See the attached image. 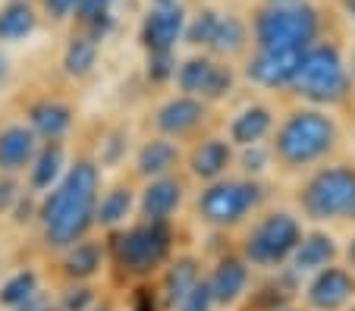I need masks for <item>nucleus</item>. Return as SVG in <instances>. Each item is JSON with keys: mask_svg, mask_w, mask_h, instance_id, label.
I'll return each mask as SVG.
<instances>
[{"mask_svg": "<svg viewBox=\"0 0 355 311\" xmlns=\"http://www.w3.org/2000/svg\"><path fill=\"white\" fill-rule=\"evenodd\" d=\"M352 75H355V60H352Z\"/></svg>", "mask_w": 355, "mask_h": 311, "instance_id": "44", "label": "nucleus"}, {"mask_svg": "<svg viewBox=\"0 0 355 311\" xmlns=\"http://www.w3.org/2000/svg\"><path fill=\"white\" fill-rule=\"evenodd\" d=\"M201 120H205V104H198L192 95L173 98V101H167L157 110V126L167 136H186Z\"/></svg>", "mask_w": 355, "mask_h": 311, "instance_id": "15", "label": "nucleus"}, {"mask_svg": "<svg viewBox=\"0 0 355 311\" xmlns=\"http://www.w3.org/2000/svg\"><path fill=\"white\" fill-rule=\"evenodd\" d=\"M182 202V186L180 179H170V176H155L151 186L141 195V214L145 220H157V224H167V217L180 208Z\"/></svg>", "mask_w": 355, "mask_h": 311, "instance_id": "13", "label": "nucleus"}, {"mask_svg": "<svg viewBox=\"0 0 355 311\" xmlns=\"http://www.w3.org/2000/svg\"><path fill=\"white\" fill-rule=\"evenodd\" d=\"M321 19L309 3H277L264 10L255 22V38L261 51H305L315 44Z\"/></svg>", "mask_w": 355, "mask_h": 311, "instance_id": "4", "label": "nucleus"}, {"mask_svg": "<svg viewBox=\"0 0 355 311\" xmlns=\"http://www.w3.org/2000/svg\"><path fill=\"white\" fill-rule=\"evenodd\" d=\"M248 148L252 151L242 154V170H245V173H261V170H268V161H270L268 151H261L258 145H248Z\"/></svg>", "mask_w": 355, "mask_h": 311, "instance_id": "34", "label": "nucleus"}, {"mask_svg": "<svg viewBox=\"0 0 355 311\" xmlns=\"http://www.w3.org/2000/svg\"><path fill=\"white\" fill-rule=\"evenodd\" d=\"M60 167H63V148L57 142H47V148H41L38 157H35L32 189H51V183L60 176Z\"/></svg>", "mask_w": 355, "mask_h": 311, "instance_id": "25", "label": "nucleus"}, {"mask_svg": "<svg viewBox=\"0 0 355 311\" xmlns=\"http://www.w3.org/2000/svg\"><path fill=\"white\" fill-rule=\"evenodd\" d=\"M270 126H274V116H270L268 107H248L233 120L230 139H233L236 145H242V148H248V145L261 142V139L270 132Z\"/></svg>", "mask_w": 355, "mask_h": 311, "instance_id": "19", "label": "nucleus"}, {"mask_svg": "<svg viewBox=\"0 0 355 311\" xmlns=\"http://www.w3.org/2000/svg\"><path fill=\"white\" fill-rule=\"evenodd\" d=\"M32 132L47 142H60L73 126V110L60 101H41L32 107Z\"/></svg>", "mask_w": 355, "mask_h": 311, "instance_id": "16", "label": "nucleus"}, {"mask_svg": "<svg viewBox=\"0 0 355 311\" xmlns=\"http://www.w3.org/2000/svg\"><path fill=\"white\" fill-rule=\"evenodd\" d=\"M110 3H114V0H79V10H76V13H79L82 22H94L110 13Z\"/></svg>", "mask_w": 355, "mask_h": 311, "instance_id": "33", "label": "nucleus"}, {"mask_svg": "<svg viewBox=\"0 0 355 311\" xmlns=\"http://www.w3.org/2000/svg\"><path fill=\"white\" fill-rule=\"evenodd\" d=\"M157 7H170V3H176V0H155Z\"/></svg>", "mask_w": 355, "mask_h": 311, "instance_id": "42", "label": "nucleus"}, {"mask_svg": "<svg viewBox=\"0 0 355 311\" xmlns=\"http://www.w3.org/2000/svg\"><path fill=\"white\" fill-rule=\"evenodd\" d=\"M214 299H211V286L208 283H195L186 292V299L180 302V311H211Z\"/></svg>", "mask_w": 355, "mask_h": 311, "instance_id": "32", "label": "nucleus"}, {"mask_svg": "<svg viewBox=\"0 0 355 311\" xmlns=\"http://www.w3.org/2000/svg\"><path fill=\"white\" fill-rule=\"evenodd\" d=\"M176 79H180V88L186 95L201 98H223L233 88V73L208 57H195V60L182 63Z\"/></svg>", "mask_w": 355, "mask_h": 311, "instance_id": "9", "label": "nucleus"}, {"mask_svg": "<svg viewBox=\"0 0 355 311\" xmlns=\"http://www.w3.org/2000/svg\"><path fill=\"white\" fill-rule=\"evenodd\" d=\"M270 3H295V0H270Z\"/></svg>", "mask_w": 355, "mask_h": 311, "instance_id": "43", "label": "nucleus"}, {"mask_svg": "<svg viewBox=\"0 0 355 311\" xmlns=\"http://www.w3.org/2000/svg\"><path fill=\"white\" fill-rule=\"evenodd\" d=\"M135 311H157V308H155V299L148 296V292H141L139 302H135Z\"/></svg>", "mask_w": 355, "mask_h": 311, "instance_id": "37", "label": "nucleus"}, {"mask_svg": "<svg viewBox=\"0 0 355 311\" xmlns=\"http://www.w3.org/2000/svg\"><path fill=\"white\" fill-rule=\"evenodd\" d=\"M302 51H261L255 60L248 63V79H255L258 85L280 88L289 85L299 66Z\"/></svg>", "mask_w": 355, "mask_h": 311, "instance_id": "12", "label": "nucleus"}, {"mask_svg": "<svg viewBox=\"0 0 355 311\" xmlns=\"http://www.w3.org/2000/svg\"><path fill=\"white\" fill-rule=\"evenodd\" d=\"M98 167L88 161H79L63 183L57 186L41 204V224H44V239L54 249H69L85 236V230L94 220L98 208Z\"/></svg>", "mask_w": 355, "mask_h": 311, "instance_id": "1", "label": "nucleus"}, {"mask_svg": "<svg viewBox=\"0 0 355 311\" xmlns=\"http://www.w3.org/2000/svg\"><path fill=\"white\" fill-rule=\"evenodd\" d=\"M214 28H217V13H201L198 19L186 28V38L192 41V44H211Z\"/></svg>", "mask_w": 355, "mask_h": 311, "instance_id": "31", "label": "nucleus"}, {"mask_svg": "<svg viewBox=\"0 0 355 311\" xmlns=\"http://www.w3.org/2000/svg\"><path fill=\"white\" fill-rule=\"evenodd\" d=\"M148 75L155 82H167L170 75H176L173 54L170 51H151V57H148Z\"/></svg>", "mask_w": 355, "mask_h": 311, "instance_id": "30", "label": "nucleus"}, {"mask_svg": "<svg viewBox=\"0 0 355 311\" xmlns=\"http://www.w3.org/2000/svg\"><path fill=\"white\" fill-rule=\"evenodd\" d=\"M208 286H211V299H214V302L233 305L248 286V267L242 261H236V258H230V261H223L214 271Z\"/></svg>", "mask_w": 355, "mask_h": 311, "instance_id": "18", "label": "nucleus"}, {"mask_svg": "<svg viewBox=\"0 0 355 311\" xmlns=\"http://www.w3.org/2000/svg\"><path fill=\"white\" fill-rule=\"evenodd\" d=\"M346 258H349V267H352V271H355V239H352V242H349V249H346Z\"/></svg>", "mask_w": 355, "mask_h": 311, "instance_id": "38", "label": "nucleus"}, {"mask_svg": "<svg viewBox=\"0 0 355 311\" xmlns=\"http://www.w3.org/2000/svg\"><path fill=\"white\" fill-rule=\"evenodd\" d=\"M3 75H7V60L0 57V82H3Z\"/></svg>", "mask_w": 355, "mask_h": 311, "instance_id": "40", "label": "nucleus"}, {"mask_svg": "<svg viewBox=\"0 0 355 311\" xmlns=\"http://www.w3.org/2000/svg\"><path fill=\"white\" fill-rule=\"evenodd\" d=\"M352 311H355V308H352Z\"/></svg>", "mask_w": 355, "mask_h": 311, "instance_id": "45", "label": "nucleus"}, {"mask_svg": "<svg viewBox=\"0 0 355 311\" xmlns=\"http://www.w3.org/2000/svg\"><path fill=\"white\" fill-rule=\"evenodd\" d=\"M35 26H38V16L22 0H13L10 7L0 10V41H22L35 32Z\"/></svg>", "mask_w": 355, "mask_h": 311, "instance_id": "22", "label": "nucleus"}, {"mask_svg": "<svg viewBox=\"0 0 355 311\" xmlns=\"http://www.w3.org/2000/svg\"><path fill=\"white\" fill-rule=\"evenodd\" d=\"M32 299H38V277L35 271H19L0 286V305L7 308H26Z\"/></svg>", "mask_w": 355, "mask_h": 311, "instance_id": "24", "label": "nucleus"}, {"mask_svg": "<svg viewBox=\"0 0 355 311\" xmlns=\"http://www.w3.org/2000/svg\"><path fill=\"white\" fill-rule=\"evenodd\" d=\"M346 13L355 19V0H346Z\"/></svg>", "mask_w": 355, "mask_h": 311, "instance_id": "39", "label": "nucleus"}, {"mask_svg": "<svg viewBox=\"0 0 355 311\" xmlns=\"http://www.w3.org/2000/svg\"><path fill=\"white\" fill-rule=\"evenodd\" d=\"M182 32H186L182 7L180 3H170V7H155L145 16L141 41H145L148 51H173V44L180 41Z\"/></svg>", "mask_w": 355, "mask_h": 311, "instance_id": "11", "label": "nucleus"}, {"mask_svg": "<svg viewBox=\"0 0 355 311\" xmlns=\"http://www.w3.org/2000/svg\"><path fill=\"white\" fill-rule=\"evenodd\" d=\"M195 283H198V267H195L192 258L176 261L167 274V283H164V290H167V305H180Z\"/></svg>", "mask_w": 355, "mask_h": 311, "instance_id": "27", "label": "nucleus"}, {"mask_svg": "<svg viewBox=\"0 0 355 311\" xmlns=\"http://www.w3.org/2000/svg\"><path fill=\"white\" fill-rule=\"evenodd\" d=\"M230 167V145L223 139H208L192 154V173L201 179H217Z\"/></svg>", "mask_w": 355, "mask_h": 311, "instance_id": "20", "label": "nucleus"}, {"mask_svg": "<svg viewBox=\"0 0 355 311\" xmlns=\"http://www.w3.org/2000/svg\"><path fill=\"white\" fill-rule=\"evenodd\" d=\"M35 132L26 126H7L0 132V170L19 173L35 161Z\"/></svg>", "mask_w": 355, "mask_h": 311, "instance_id": "14", "label": "nucleus"}, {"mask_svg": "<svg viewBox=\"0 0 355 311\" xmlns=\"http://www.w3.org/2000/svg\"><path fill=\"white\" fill-rule=\"evenodd\" d=\"M336 145V126L318 110H299L277 132V157L286 167H309Z\"/></svg>", "mask_w": 355, "mask_h": 311, "instance_id": "3", "label": "nucleus"}, {"mask_svg": "<svg viewBox=\"0 0 355 311\" xmlns=\"http://www.w3.org/2000/svg\"><path fill=\"white\" fill-rule=\"evenodd\" d=\"M355 296V277L343 267H321L318 277L309 286V305L318 311H340L343 305H349Z\"/></svg>", "mask_w": 355, "mask_h": 311, "instance_id": "10", "label": "nucleus"}, {"mask_svg": "<svg viewBox=\"0 0 355 311\" xmlns=\"http://www.w3.org/2000/svg\"><path fill=\"white\" fill-rule=\"evenodd\" d=\"M92 290H73L67 296V311H85V305L92 302Z\"/></svg>", "mask_w": 355, "mask_h": 311, "instance_id": "36", "label": "nucleus"}, {"mask_svg": "<svg viewBox=\"0 0 355 311\" xmlns=\"http://www.w3.org/2000/svg\"><path fill=\"white\" fill-rule=\"evenodd\" d=\"M180 161V151L167 139H155L139 151V173L141 176H167Z\"/></svg>", "mask_w": 355, "mask_h": 311, "instance_id": "21", "label": "nucleus"}, {"mask_svg": "<svg viewBox=\"0 0 355 311\" xmlns=\"http://www.w3.org/2000/svg\"><path fill=\"white\" fill-rule=\"evenodd\" d=\"M44 10L51 19H69L79 10V0H44Z\"/></svg>", "mask_w": 355, "mask_h": 311, "instance_id": "35", "label": "nucleus"}, {"mask_svg": "<svg viewBox=\"0 0 355 311\" xmlns=\"http://www.w3.org/2000/svg\"><path fill=\"white\" fill-rule=\"evenodd\" d=\"M132 211V192L129 189H110L107 195L101 198V204L94 208V220L101 226H116L123 224Z\"/></svg>", "mask_w": 355, "mask_h": 311, "instance_id": "26", "label": "nucleus"}, {"mask_svg": "<svg viewBox=\"0 0 355 311\" xmlns=\"http://www.w3.org/2000/svg\"><path fill=\"white\" fill-rule=\"evenodd\" d=\"M336 255V245L330 236L324 233H311V236H302L299 245L293 251V267L299 274H318L321 267H327Z\"/></svg>", "mask_w": 355, "mask_h": 311, "instance_id": "17", "label": "nucleus"}, {"mask_svg": "<svg viewBox=\"0 0 355 311\" xmlns=\"http://www.w3.org/2000/svg\"><path fill=\"white\" fill-rule=\"evenodd\" d=\"M289 85H295L302 98L315 104H336L349 95L352 75L346 69L336 44H309L299 57V66Z\"/></svg>", "mask_w": 355, "mask_h": 311, "instance_id": "2", "label": "nucleus"}, {"mask_svg": "<svg viewBox=\"0 0 355 311\" xmlns=\"http://www.w3.org/2000/svg\"><path fill=\"white\" fill-rule=\"evenodd\" d=\"M94 60H98V41H94L92 35H79V38L69 41L67 57H63V66H67L69 75L82 79V75L92 73Z\"/></svg>", "mask_w": 355, "mask_h": 311, "instance_id": "23", "label": "nucleus"}, {"mask_svg": "<svg viewBox=\"0 0 355 311\" xmlns=\"http://www.w3.org/2000/svg\"><path fill=\"white\" fill-rule=\"evenodd\" d=\"M170 251V230L167 224L145 220L141 226H132L129 233L116 236V261L132 274H148L167 258Z\"/></svg>", "mask_w": 355, "mask_h": 311, "instance_id": "7", "label": "nucleus"}, {"mask_svg": "<svg viewBox=\"0 0 355 311\" xmlns=\"http://www.w3.org/2000/svg\"><path fill=\"white\" fill-rule=\"evenodd\" d=\"M302 208L311 220H355V170H318L302 192Z\"/></svg>", "mask_w": 355, "mask_h": 311, "instance_id": "5", "label": "nucleus"}, {"mask_svg": "<svg viewBox=\"0 0 355 311\" xmlns=\"http://www.w3.org/2000/svg\"><path fill=\"white\" fill-rule=\"evenodd\" d=\"M245 41V26H242L236 16H227V19H217V28L211 35V48L217 54H233V51L242 48Z\"/></svg>", "mask_w": 355, "mask_h": 311, "instance_id": "29", "label": "nucleus"}, {"mask_svg": "<svg viewBox=\"0 0 355 311\" xmlns=\"http://www.w3.org/2000/svg\"><path fill=\"white\" fill-rule=\"evenodd\" d=\"M22 311H51V308H35V299H32V302H28V305H26V308H22Z\"/></svg>", "mask_w": 355, "mask_h": 311, "instance_id": "41", "label": "nucleus"}, {"mask_svg": "<svg viewBox=\"0 0 355 311\" xmlns=\"http://www.w3.org/2000/svg\"><path fill=\"white\" fill-rule=\"evenodd\" d=\"M63 264H67L69 277H92L101 267V245L98 242H73Z\"/></svg>", "mask_w": 355, "mask_h": 311, "instance_id": "28", "label": "nucleus"}, {"mask_svg": "<svg viewBox=\"0 0 355 311\" xmlns=\"http://www.w3.org/2000/svg\"><path fill=\"white\" fill-rule=\"evenodd\" d=\"M258 198H261V189H258L255 183H245V179H223V183H214L198 198V211L208 224L233 226V224H239L248 211L255 208Z\"/></svg>", "mask_w": 355, "mask_h": 311, "instance_id": "8", "label": "nucleus"}, {"mask_svg": "<svg viewBox=\"0 0 355 311\" xmlns=\"http://www.w3.org/2000/svg\"><path fill=\"white\" fill-rule=\"evenodd\" d=\"M302 239V226L293 214H270L264 217L255 230L245 239V258L258 267H270V264L286 261L295 251Z\"/></svg>", "mask_w": 355, "mask_h": 311, "instance_id": "6", "label": "nucleus"}]
</instances>
